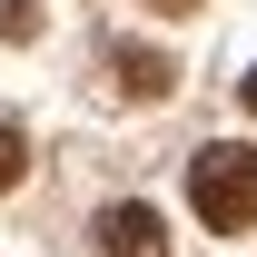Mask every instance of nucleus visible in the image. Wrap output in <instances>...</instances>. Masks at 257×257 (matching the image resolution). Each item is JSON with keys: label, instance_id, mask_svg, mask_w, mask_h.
<instances>
[{"label": "nucleus", "instance_id": "obj_1", "mask_svg": "<svg viewBox=\"0 0 257 257\" xmlns=\"http://www.w3.org/2000/svg\"><path fill=\"white\" fill-rule=\"evenodd\" d=\"M188 208L208 227H257V149L208 139V149L188 159Z\"/></svg>", "mask_w": 257, "mask_h": 257}, {"label": "nucleus", "instance_id": "obj_2", "mask_svg": "<svg viewBox=\"0 0 257 257\" xmlns=\"http://www.w3.org/2000/svg\"><path fill=\"white\" fill-rule=\"evenodd\" d=\"M99 257H168V227H159V208H139V198H119V208H99Z\"/></svg>", "mask_w": 257, "mask_h": 257}, {"label": "nucleus", "instance_id": "obj_3", "mask_svg": "<svg viewBox=\"0 0 257 257\" xmlns=\"http://www.w3.org/2000/svg\"><path fill=\"white\" fill-rule=\"evenodd\" d=\"M119 89L128 99H168V60H159V50H128V60H119Z\"/></svg>", "mask_w": 257, "mask_h": 257}, {"label": "nucleus", "instance_id": "obj_4", "mask_svg": "<svg viewBox=\"0 0 257 257\" xmlns=\"http://www.w3.org/2000/svg\"><path fill=\"white\" fill-rule=\"evenodd\" d=\"M20 178V128H0V188Z\"/></svg>", "mask_w": 257, "mask_h": 257}, {"label": "nucleus", "instance_id": "obj_5", "mask_svg": "<svg viewBox=\"0 0 257 257\" xmlns=\"http://www.w3.org/2000/svg\"><path fill=\"white\" fill-rule=\"evenodd\" d=\"M149 10H198V0H149Z\"/></svg>", "mask_w": 257, "mask_h": 257}, {"label": "nucleus", "instance_id": "obj_6", "mask_svg": "<svg viewBox=\"0 0 257 257\" xmlns=\"http://www.w3.org/2000/svg\"><path fill=\"white\" fill-rule=\"evenodd\" d=\"M247 109H257V69H247Z\"/></svg>", "mask_w": 257, "mask_h": 257}]
</instances>
